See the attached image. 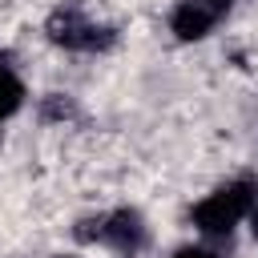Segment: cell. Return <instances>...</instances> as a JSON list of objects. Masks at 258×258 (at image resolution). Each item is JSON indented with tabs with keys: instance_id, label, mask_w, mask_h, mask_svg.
I'll list each match as a JSON object with an SVG mask.
<instances>
[{
	"instance_id": "3",
	"label": "cell",
	"mask_w": 258,
	"mask_h": 258,
	"mask_svg": "<svg viewBox=\"0 0 258 258\" xmlns=\"http://www.w3.org/2000/svg\"><path fill=\"white\" fill-rule=\"evenodd\" d=\"M101 246L117 250V254H137L145 246V222L137 210H113V214H101Z\"/></svg>"
},
{
	"instance_id": "7",
	"label": "cell",
	"mask_w": 258,
	"mask_h": 258,
	"mask_svg": "<svg viewBox=\"0 0 258 258\" xmlns=\"http://www.w3.org/2000/svg\"><path fill=\"white\" fill-rule=\"evenodd\" d=\"M173 258H222L218 250H206V246H185V250H177Z\"/></svg>"
},
{
	"instance_id": "8",
	"label": "cell",
	"mask_w": 258,
	"mask_h": 258,
	"mask_svg": "<svg viewBox=\"0 0 258 258\" xmlns=\"http://www.w3.org/2000/svg\"><path fill=\"white\" fill-rule=\"evenodd\" d=\"M246 218H250V234H254V242H258V202H254V210H250Z\"/></svg>"
},
{
	"instance_id": "2",
	"label": "cell",
	"mask_w": 258,
	"mask_h": 258,
	"mask_svg": "<svg viewBox=\"0 0 258 258\" xmlns=\"http://www.w3.org/2000/svg\"><path fill=\"white\" fill-rule=\"evenodd\" d=\"M44 36H48L52 44L69 48V52H105V48L117 40V32H113V28H105V24L89 20V16H85V8H77V4L56 8V12L44 20Z\"/></svg>"
},
{
	"instance_id": "9",
	"label": "cell",
	"mask_w": 258,
	"mask_h": 258,
	"mask_svg": "<svg viewBox=\"0 0 258 258\" xmlns=\"http://www.w3.org/2000/svg\"><path fill=\"white\" fill-rule=\"evenodd\" d=\"M60 258H73V254H60Z\"/></svg>"
},
{
	"instance_id": "1",
	"label": "cell",
	"mask_w": 258,
	"mask_h": 258,
	"mask_svg": "<svg viewBox=\"0 0 258 258\" xmlns=\"http://www.w3.org/2000/svg\"><path fill=\"white\" fill-rule=\"evenodd\" d=\"M254 202H258V189L250 181H230V185L214 189L206 202L194 206V226L202 234H210V238H222L254 210Z\"/></svg>"
},
{
	"instance_id": "6",
	"label": "cell",
	"mask_w": 258,
	"mask_h": 258,
	"mask_svg": "<svg viewBox=\"0 0 258 258\" xmlns=\"http://www.w3.org/2000/svg\"><path fill=\"white\" fill-rule=\"evenodd\" d=\"M73 117H77L73 97H64V93H48V97L40 101V121H44V125H64V121H73Z\"/></svg>"
},
{
	"instance_id": "5",
	"label": "cell",
	"mask_w": 258,
	"mask_h": 258,
	"mask_svg": "<svg viewBox=\"0 0 258 258\" xmlns=\"http://www.w3.org/2000/svg\"><path fill=\"white\" fill-rule=\"evenodd\" d=\"M20 101H24V85H20V77H16L8 64H0V121L12 117V113L20 109Z\"/></svg>"
},
{
	"instance_id": "4",
	"label": "cell",
	"mask_w": 258,
	"mask_h": 258,
	"mask_svg": "<svg viewBox=\"0 0 258 258\" xmlns=\"http://www.w3.org/2000/svg\"><path fill=\"white\" fill-rule=\"evenodd\" d=\"M218 20H222V12L214 4H206V0H181L173 8V16H169V32L177 40H202V36H210V28Z\"/></svg>"
}]
</instances>
